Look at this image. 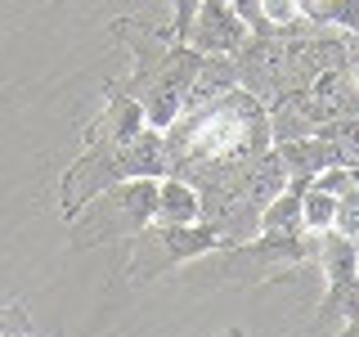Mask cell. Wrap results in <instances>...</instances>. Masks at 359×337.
Segmentation results:
<instances>
[{"label":"cell","mask_w":359,"mask_h":337,"mask_svg":"<svg viewBox=\"0 0 359 337\" xmlns=\"http://www.w3.org/2000/svg\"><path fill=\"white\" fill-rule=\"evenodd\" d=\"M247 41V22L233 14L229 0H198L194 27H189V41L198 54H233Z\"/></svg>","instance_id":"7"},{"label":"cell","mask_w":359,"mask_h":337,"mask_svg":"<svg viewBox=\"0 0 359 337\" xmlns=\"http://www.w3.org/2000/svg\"><path fill=\"white\" fill-rule=\"evenodd\" d=\"M332 230L359 243V189H351V194H341V198H337V216H332Z\"/></svg>","instance_id":"15"},{"label":"cell","mask_w":359,"mask_h":337,"mask_svg":"<svg viewBox=\"0 0 359 337\" xmlns=\"http://www.w3.org/2000/svg\"><path fill=\"white\" fill-rule=\"evenodd\" d=\"M121 41L130 45L135 54V67L121 77V90L144 108V126L149 131H166L180 112L189 108V95H194V81H198V67L207 54H198L194 45H171L162 37H153L149 27L135 37L130 22H117Z\"/></svg>","instance_id":"2"},{"label":"cell","mask_w":359,"mask_h":337,"mask_svg":"<svg viewBox=\"0 0 359 337\" xmlns=\"http://www.w3.org/2000/svg\"><path fill=\"white\" fill-rule=\"evenodd\" d=\"M314 265L328 279V292H323V306H319V324L328 319V315H337L341 324L355 319L359 315V243L346 239V234H337V230H323Z\"/></svg>","instance_id":"5"},{"label":"cell","mask_w":359,"mask_h":337,"mask_svg":"<svg viewBox=\"0 0 359 337\" xmlns=\"http://www.w3.org/2000/svg\"><path fill=\"white\" fill-rule=\"evenodd\" d=\"M346 72H351V81H355V90H359V50H355V59H351V67H346Z\"/></svg>","instance_id":"19"},{"label":"cell","mask_w":359,"mask_h":337,"mask_svg":"<svg viewBox=\"0 0 359 337\" xmlns=\"http://www.w3.org/2000/svg\"><path fill=\"white\" fill-rule=\"evenodd\" d=\"M238 86V67H233V54H207L198 67V81H194V95H189V104H198V99H211V95H224V90Z\"/></svg>","instance_id":"12"},{"label":"cell","mask_w":359,"mask_h":337,"mask_svg":"<svg viewBox=\"0 0 359 337\" xmlns=\"http://www.w3.org/2000/svg\"><path fill=\"white\" fill-rule=\"evenodd\" d=\"M332 216H337V194H323L310 180L306 202H301V225H306L310 234H323V230H332Z\"/></svg>","instance_id":"14"},{"label":"cell","mask_w":359,"mask_h":337,"mask_svg":"<svg viewBox=\"0 0 359 337\" xmlns=\"http://www.w3.org/2000/svg\"><path fill=\"white\" fill-rule=\"evenodd\" d=\"M86 211H95V234L81 239V247H99V243H112V239H126L130 243V256L126 265L135 261L144 234L153 230V216H157V180H121V185L104 189L95 202H86Z\"/></svg>","instance_id":"4"},{"label":"cell","mask_w":359,"mask_h":337,"mask_svg":"<svg viewBox=\"0 0 359 337\" xmlns=\"http://www.w3.org/2000/svg\"><path fill=\"white\" fill-rule=\"evenodd\" d=\"M261 5V14L274 22V27H292V22L306 18V9H301V0H256Z\"/></svg>","instance_id":"16"},{"label":"cell","mask_w":359,"mask_h":337,"mask_svg":"<svg viewBox=\"0 0 359 337\" xmlns=\"http://www.w3.org/2000/svg\"><path fill=\"white\" fill-rule=\"evenodd\" d=\"M332 337H359V315H355V319H346V324H341V329H337Z\"/></svg>","instance_id":"18"},{"label":"cell","mask_w":359,"mask_h":337,"mask_svg":"<svg viewBox=\"0 0 359 337\" xmlns=\"http://www.w3.org/2000/svg\"><path fill=\"white\" fill-rule=\"evenodd\" d=\"M27 329H32V319H27V306H22V301H9V306H0V337L27 333Z\"/></svg>","instance_id":"17"},{"label":"cell","mask_w":359,"mask_h":337,"mask_svg":"<svg viewBox=\"0 0 359 337\" xmlns=\"http://www.w3.org/2000/svg\"><path fill=\"white\" fill-rule=\"evenodd\" d=\"M314 27H337V32H359V0H314L306 9Z\"/></svg>","instance_id":"13"},{"label":"cell","mask_w":359,"mask_h":337,"mask_svg":"<svg viewBox=\"0 0 359 337\" xmlns=\"http://www.w3.org/2000/svg\"><path fill=\"white\" fill-rule=\"evenodd\" d=\"M140 131H144V108L135 104V99H130V95H126V90H121L117 81H108V86H104V112H99V117L86 126L81 144H86V140L126 144V140H135Z\"/></svg>","instance_id":"9"},{"label":"cell","mask_w":359,"mask_h":337,"mask_svg":"<svg viewBox=\"0 0 359 337\" xmlns=\"http://www.w3.org/2000/svg\"><path fill=\"white\" fill-rule=\"evenodd\" d=\"M189 220H202V202H198V189L180 176H162L157 180V216L153 225H189Z\"/></svg>","instance_id":"11"},{"label":"cell","mask_w":359,"mask_h":337,"mask_svg":"<svg viewBox=\"0 0 359 337\" xmlns=\"http://www.w3.org/2000/svg\"><path fill=\"white\" fill-rule=\"evenodd\" d=\"M157 243H162V265L153 270V279L162 270H175V265H189V261H202V256H216L224 252V239L216 225L207 220H189V225H153Z\"/></svg>","instance_id":"8"},{"label":"cell","mask_w":359,"mask_h":337,"mask_svg":"<svg viewBox=\"0 0 359 337\" xmlns=\"http://www.w3.org/2000/svg\"><path fill=\"white\" fill-rule=\"evenodd\" d=\"M278 157H283V171L287 176H319L328 171V166H341L351 162V153L341 149V144H332L328 135H306V140H287V144H274Z\"/></svg>","instance_id":"10"},{"label":"cell","mask_w":359,"mask_h":337,"mask_svg":"<svg viewBox=\"0 0 359 337\" xmlns=\"http://www.w3.org/2000/svg\"><path fill=\"white\" fill-rule=\"evenodd\" d=\"M9 337H36V329H27V333H9Z\"/></svg>","instance_id":"20"},{"label":"cell","mask_w":359,"mask_h":337,"mask_svg":"<svg viewBox=\"0 0 359 337\" xmlns=\"http://www.w3.org/2000/svg\"><path fill=\"white\" fill-rule=\"evenodd\" d=\"M162 180L171 176V157H166L162 131L144 126L126 144H108V140H86L81 157H72V166L59 180V216L72 225L86 211V202H95L104 189L121 185V180Z\"/></svg>","instance_id":"3"},{"label":"cell","mask_w":359,"mask_h":337,"mask_svg":"<svg viewBox=\"0 0 359 337\" xmlns=\"http://www.w3.org/2000/svg\"><path fill=\"white\" fill-rule=\"evenodd\" d=\"M162 140H166V157H171V176L189 180V185L247 166L274 144L269 140V108L243 86L189 104L162 131Z\"/></svg>","instance_id":"1"},{"label":"cell","mask_w":359,"mask_h":337,"mask_svg":"<svg viewBox=\"0 0 359 337\" xmlns=\"http://www.w3.org/2000/svg\"><path fill=\"white\" fill-rule=\"evenodd\" d=\"M314 252H319V234L297 225V230H261L247 243H233L216 256H224V265H283L292 275L301 265H314Z\"/></svg>","instance_id":"6"},{"label":"cell","mask_w":359,"mask_h":337,"mask_svg":"<svg viewBox=\"0 0 359 337\" xmlns=\"http://www.w3.org/2000/svg\"><path fill=\"white\" fill-rule=\"evenodd\" d=\"M224 337H247V333H243V329H229V333H224Z\"/></svg>","instance_id":"21"}]
</instances>
